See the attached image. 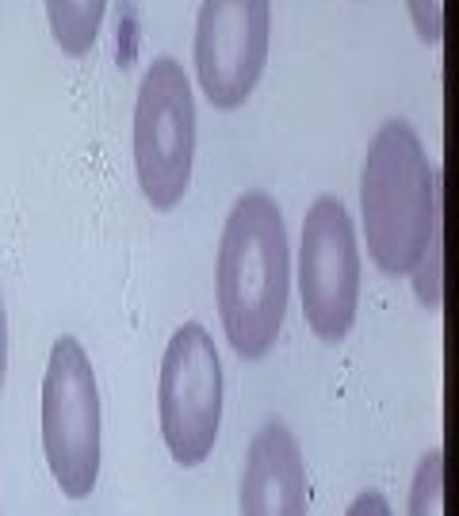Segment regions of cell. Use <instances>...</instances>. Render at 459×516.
<instances>
[{"instance_id":"1","label":"cell","mask_w":459,"mask_h":516,"mask_svg":"<svg viewBox=\"0 0 459 516\" xmlns=\"http://www.w3.org/2000/svg\"><path fill=\"white\" fill-rule=\"evenodd\" d=\"M222 333L238 360H264L284 333L291 302V249L280 203L253 188L234 199L215 257Z\"/></svg>"},{"instance_id":"2","label":"cell","mask_w":459,"mask_h":516,"mask_svg":"<svg viewBox=\"0 0 459 516\" xmlns=\"http://www.w3.org/2000/svg\"><path fill=\"white\" fill-rule=\"evenodd\" d=\"M364 241L383 276H410L440 234V176L406 119L375 130L360 172Z\"/></svg>"},{"instance_id":"3","label":"cell","mask_w":459,"mask_h":516,"mask_svg":"<svg viewBox=\"0 0 459 516\" xmlns=\"http://www.w3.org/2000/svg\"><path fill=\"white\" fill-rule=\"evenodd\" d=\"M100 383L85 344L62 333L50 344L43 375V455L58 490L69 501L92 497L100 482Z\"/></svg>"},{"instance_id":"4","label":"cell","mask_w":459,"mask_h":516,"mask_svg":"<svg viewBox=\"0 0 459 516\" xmlns=\"http://www.w3.org/2000/svg\"><path fill=\"white\" fill-rule=\"evenodd\" d=\"M134 172L153 211H173L192 188L196 92L176 58H153L134 100Z\"/></svg>"},{"instance_id":"5","label":"cell","mask_w":459,"mask_h":516,"mask_svg":"<svg viewBox=\"0 0 459 516\" xmlns=\"http://www.w3.org/2000/svg\"><path fill=\"white\" fill-rule=\"evenodd\" d=\"M157 421L176 467H203L222 429V360L199 322L176 329L157 375Z\"/></svg>"},{"instance_id":"6","label":"cell","mask_w":459,"mask_h":516,"mask_svg":"<svg viewBox=\"0 0 459 516\" xmlns=\"http://www.w3.org/2000/svg\"><path fill=\"white\" fill-rule=\"evenodd\" d=\"M295 272L310 333L326 344H341L360 310V241L349 207L337 195H318L310 203Z\"/></svg>"},{"instance_id":"7","label":"cell","mask_w":459,"mask_h":516,"mask_svg":"<svg viewBox=\"0 0 459 516\" xmlns=\"http://www.w3.org/2000/svg\"><path fill=\"white\" fill-rule=\"evenodd\" d=\"M272 43V0H199L196 77L211 108L238 111L261 81Z\"/></svg>"},{"instance_id":"8","label":"cell","mask_w":459,"mask_h":516,"mask_svg":"<svg viewBox=\"0 0 459 516\" xmlns=\"http://www.w3.org/2000/svg\"><path fill=\"white\" fill-rule=\"evenodd\" d=\"M241 516H306L310 482L306 459L284 417L264 421L253 432L238 486Z\"/></svg>"},{"instance_id":"9","label":"cell","mask_w":459,"mask_h":516,"mask_svg":"<svg viewBox=\"0 0 459 516\" xmlns=\"http://www.w3.org/2000/svg\"><path fill=\"white\" fill-rule=\"evenodd\" d=\"M43 4L50 35H54V43L62 46V54L85 58L100 39L108 0H43Z\"/></svg>"},{"instance_id":"10","label":"cell","mask_w":459,"mask_h":516,"mask_svg":"<svg viewBox=\"0 0 459 516\" xmlns=\"http://www.w3.org/2000/svg\"><path fill=\"white\" fill-rule=\"evenodd\" d=\"M406 516H444V452L440 448H429L417 459Z\"/></svg>"},{"instance_id":"11","label":"cell","mask_w":459,"mask_h":516,"mask_svg":"<svg viewBox=\"0 0 459 516\" xmlns=\"http://www.w3.org/2000/svg\"><path fill=\"white\" fill-rule=\"evenodd\" d=\"M406 8H410L417 35L429 46H437L444 39V0H406Z\"/></svg>"},{"instance_id":"12","label":"cell","mask_w":459,"mask_h":516,"mask_svg":"<svg viewBox=\"0 0 459 516\" xmlns=\"http://www.w3.org/2000/svg\"><path fill=\"white\" fill-rule=\"evenodd\" d=\"M345 516H394L391 501H387V494H379V490H364V494L352 497L349 513Z\"/></svg>"},{"instance_id":"13","label":"cell","mask_w":459,"mask_h":516,"mask_svg":"<svg viewBox=\"0 0 459 516\" xmlns=\"http://www.w3.org/2000/svg\"><path fill=\"white\" fill-rule=\"evenodd\" d=\"M4 375H8V310L0 299V390H4Z\"/></svg>"}]
</instances>
